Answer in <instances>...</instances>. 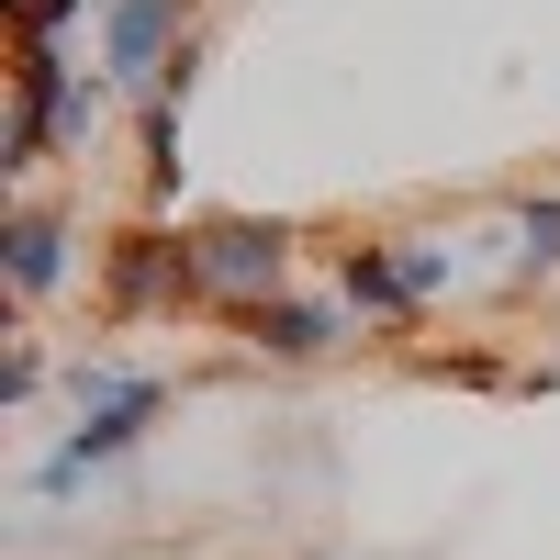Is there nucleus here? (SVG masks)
<instances>
[{
  "label": "nucleus",
  "mask_w": 560,
  "mask_h": 560,
  "mask_svg": "<svg viewBox=\"0 0 560 560\" xmlns=\"http://www.w3.org/2000/svg\"><path fill=\"white\" fill-rule=\"evenodd\" d=\"M337 303L359 314V325H427L459 280H471V258H459L448 236H359V247H337Z\"/></svg>",
  "instance_id": "nucleus-1"
},
{
  "label": "nucleus",
  "mask_w": 560,
  "mask_h": 560,
  "mask_svg": "<svg viewBox=\"0 0 560 560\" xmlns=\"http://www.w3.org/2000/svg\"><path fill=\"white\" fill-rule=\"evenodd\" d=\"M179 258H191V303L236 325L247 303L292 292V224L280 213H191L179 224Z\"/></svg>",
  "instance_id": "nucleus-2"
},
{
  "label": "nucleus",
  "mask_w": 560,
  "mask_h": 560,
  "mask_svg": "<svg viewBox=\"0 0 560 560\" xmlns=\"http://www.w3.org/2000/svg\"><path fill=\"white\" fill-rule=\"evenodd\" d=\"M158 415H168V370H147V382H135L124 404H90V415H68V427H57V448H45L34 471H23V493H34V504H68V493H90L102 471H124V459L147 448V427H158Z\"/></svg>",
  "instance_id": "nucleus-3"
},
{
  "label": "nucleus",
  "mask_w": 560,
  "mask_h": 560,
  "mask_svg": "<svg viewBox=\"0 0 560 560\" xmlns=\"http://www.w3.org/2000/svg\"><path fill=\"white\" fill-rule=\"evenodd\" d=\"M202 45V12L191 0H102V34H90V68H102L113 90H124V113L147 102V90L179 68Z\"/></svg>",
  "instance_id": "nucleus-4"
},
{
  "label": "nucleus",
  "mask_w": 560,
  "mask_h": 560,
  "mask_svg": "<svg viewBox=\"0 0 560 560\" xmlns=\"http://www.w3.org/2000/svg\"><path fill=\"white\" fill-rule=\"evenodd\" d=\"M236 337H247V359L314 370V359H337V348L359 337V314L337 303V280H292V292H269V303H247V314H236Z\"/></svg>",
  "instance_id": "nucleus-5"
},
{
  "label": "nucleus",
  "mask_w": 560,
  "mask_h": 560,
  "mask_svg": "<svg viewBox=\"0 0 560 560\" xmlns=\"http://www.w3.org/2000/svg\"><path fill=\"white\" fill-rule=\"evenodd\" d=\"M68 258H79V213L68 202H45V191L0 202V280H12V314H34L45 292H57Z\"/></svg>",
  "instance_id": "nucleus-6"
},
{
  "label": "nucleus",
  "mask_w": 560,
  "mask_h": 560,
  "mask_svg": "<svg viewBox=\"0 0 560 560\" xmlns=\"http://www.w3.org/2000/svg\"><path fill=\"white\" fill-rule=\"evenodd\" d=\"M158 303H191V258H179V236L135 224L113 247V314H158Z\"/></svg>",
  "instance_id": "nucleus-7"
},
{
  "label": "nucleus",
  "mask_w": 560,
  "mask_h": 560,
  "mask_svg": "<svg viewBox=\"0 0 560 560\" xmlns=\"http://www.w3.org/2000/svg\"><path fill=\"white\" fill-rule=\"evenodd\" d=\"M560 269V191H527L504 213V292H527V280Z\"/></svg>",
  "instance_id": "nucleus-8"
},
{
  "label": "nucleus",
  "mask_w": 560,
  "mask_h": 560,
  "mask_svg": "<svg viewBox=\"0 0 560 560\" xmlns=\"http://www.w3.org/2000/svg\"><path fill=\"white\" fill-rule=\"evenodd\" d=\"M45 382H57V359H45L34 337H12V359H0V404L34 415V404H45Z\"/></svg>",
  "instance_id": "nucleus-9"
}]
</instances>
